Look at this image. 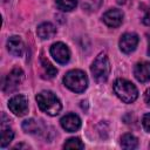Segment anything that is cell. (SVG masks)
Wrapping results in <instances>:
<instances>
[{"label":"cell","mask_w":150,"mask_h":150,"mask_svg":"<svg viewBox=\"0 0 150 150\" xmlns=\"http://www.w3.org/2000/svg\"><path fill=\"white\" fill-rule=\"evenodd\" d=\"M36 102L39 108L49 116H56L62 109L60 100L56 97L55 94L49 90H43L39 93L36 95Z\"/></svg>","instance_id":"obj_1"},{"label":"cell","mask_w":150,"mask_h":150,"mask_svg":"<svg viewBox=\"0 0 150 150\" xmlns=\"http://www.w3.org/2000/svg\"><path fill=\"white\" fill-rule=\"evenodd\" d=\"M112 88L117 97L124 103H132L138 97V90L136 86L125 79H117L114 82Z\"/></svg>","instance_id":"obj_2"},{"label":"cell","mask_w":150,"mask_h":150,"mask_svg":"<svg viewBox=\"0 0 150 150\" xmlns=\"http://www.w3.org/2000/svg\"><path fill=\"white\" fill-rule=\"evenodd\" d=\"M63 83L74 93H83L88 87V77L84 71L73 69L63 76Z\"/></svg>","instance_id":"obj_3"},{"label":"cell","mask_w":150,"mask_h":150,"mask_svg":"<svg viewBox=\"0 0 150 150\" xmlns=\"http://www.w3.org/2000/svg\"><path fill=\"white\" fill-rule=\"evenodd\" d=\"M90 70H91L94 79L97 82L103 83L108 80L109 74H110V62L105 53H100L96 56V59L94 60L90 67Z\"/></svg>","instance_id":"obj_4"},{"label":"cell","mask_w":150,"mask_h":150,"mask_svg":"<svg viewBox=\"0 0 150 150\" xmlns=\"http://www.w3.org/2000/svg\"><path fill=\"white\" fill-rule=\"evenodd\" d=\"M25 79V73L21 68L19 67H15L13 68L8 75L6 76L5 79V82H4V86H2V90L4 93H11V91H14L23 81Z\"/></svg>","instance_id":"obj_5"},{"label":"cell","mask_w":150,"mask_h":150,"mask_svg":"<svg viewBox=\"0 0 150 150\" xmlns=\"http://www.w3.org/2000/svg\"><path fill=\"white\" fill-rule=\"evenodd\" d=\"M8 108L16 116H19V117L25 116L27 114V111H28V102H27V98L23 95H15V96H13L9 100Z\"/></svg>","instance_id":"obj_6"},{"label":"cell","mask_w":150,"mask_h":150,"mask_svg":"<svg viewBox=\"0 0 150 150\" xmlns=\"http://www.w3.org/2000/svg\"><path fill=\"white\" fill-rule=\"evenodd\" d=\"M50 54L56 62L60 64H66L70 59L69 48L63 42H56L50 47Z\"/></svg>","instance_id":"obj_7"},{"label":"cell","mask_w":150,"mask_h":150,"mask_svg":"<svg viewBox=\"0 0 150 150\" xmlns=\"http://www.w3.org/2000/svg\"><path fill=\"white\" fill-rule=\"evenodd\" d=\"M138 43V35L135 33H124L120 39V49L125 53L130 54L132 53Z\"/></svg>","instance_id":"obj_8"},{"label":"cell","mask_w":150,"mask_h":150,"mask_svg":"<svg viewBox=\"0 0 150 150\" xmlns=\"http://www.w3.org/2000/svg\"><path fill=\"white\" fill-rule=\"evenodd\" d=\"M102 20L108 27L116 28L123 22V13H122V11H120L117 8H112V9L107 11L103 14Z\"/></svg>","instance_id":"obj_9"},{"label":"cell","mask_w":150,"mask_h":150,"mask_svg":"<svg viewBox=\"0 0 150 150\" xmlns=\"http://www.w3.org/2000/svg\"><path fill=\"white\" fill-rule=\"evenodd\" d=\"M60 123H61V127L66 131H69V132H74L76 130H79L80 127H81V120H80V117L76 114H73V112L64 115L61 118Z\"/></svg>","instance_id":"obj_10"},{"label":"cell","mask_w":150,"mask_h":150,"mask_svg":"<svg viewBox=\"0 0 150 150\" xmlns=\"http://www.w3.org/2000/svg\"><path fill=\"white\" fill-rule=\"evenodd\" d=\"M7 49L8 52L14 55V56H21L25 50V45L23 41L21 40L20 36L13 35L7 40Z\"/></svg>","instance_id":"obj_11"},{"label":"cell","mask_w":150,"mask_h":150,"mask_svg":"<svg viewBox=\"0 0 150 150\" xmlns=\"http://www.w3.org/2000/svg\"><path fill=\"white\" fill-rule=\"evenodd\" d=\"M134 75L139 82H148L150 80V62L143 61L136 63L134 68Z\"/></svg>","instance_id":"obj_12"},{"label":"cell","mask_w":150,"mask_h":150,"mask_svg":"<svg viewBox=\"0 0 150 150\" xmlns=\"http://www.w3.org/2000/svg\"><path fill=\"white\" fill-rule=\"evenodd\" d=\"M36 34L40 39L42 40H47V39H52L55 34H56V28L53 23L50 22H42L41 25L38 26L36 29Z\"/></svg>","instance_id":"obj_13"},{"label":"cell","mask_w":150,"mask_h":150,"mask_svg":"<svg viewBox=\"0 0 150 150\" xmlns=\"http://www.w3.org/2000/svg\"><path fill=\"white\" fill-rule=\"evenodd\" d=\"M40 61H41V67H42V71H43L45 77L46 79H53L57 74V69L43 56H41Z\"/></svg>","instance_id":"obj_14"},{"label":"cell","mask_w":150,"mask_h":150,"mask_svg":"<svg viewBox=\"0 0 150 150\" xmlns=\"http://www.w3.org/2000/svg\"><path fill=\"white\" fill-rule=\"evenodd\" d=\"M121 145L124 149H136L138 146V139L132 134H124L121 137Z\"/></svg>","instance_id":"obj_15"},{"label":"cell","mask_w":150,"mask_h":150,"mask_svg":"<svg viewBox=\"0 0 150 150\" xmlns=\"http://www.w3.org/2000/svg\"><path fill=\"white\" fill-rule=\"evenodd\" d=\"M13 137H14V132L12 131V129L9 127H6L5 124H1V142H0L1 148H6L12 142Z\"/></svg>","instance_id":"obj_16"},{"label":"cell","mask_w":150,"mask_h":150,"mask_svg":"<svg viewBox=\"0 0 150 150\" xmlns=\"http://www.w3.org/2000/svg\"><path fill=\"white\" fill-rule=\"evenodd\" d=\"M77 5V0H56V6L63 12L73 11Z\"/></svg>","instance_id":"obj_17"},{"label":"cell","mask_w":150,"mask_h":150,"mask_svg":"<svg viewBox=\"0 0 150 150\" xmlns=\"http://www.w3.org/2000/svg\"><path fill=\"white\" fill-rule=\"evenodd\" d=\"M22 129L26 132H28V134H36V132H39V125H38V123L33 118L26 120L22 123Z\"/></svg>","instance_id":"obj_18"},{"label":"cell","mask_w":150,"mask_h":150,"mask_svg":"<svg viewBox=\"0 0 150 150\" xmlns=\"http://www.w3.org/2000/svg\"><path fill=\"white\" fill-rule=\"evenodd\" d=\"M63 148L64 149H84V144L81 142L80 138L71 137L66 141V143L63 144Z\"/></svg>","instance_id":"obj_19"},{"label":"cell","mask_w":150,"mask_h":150,"mask_svg":"<svg viewBox=\"0 0 150 150\" xmlns=\"http://www.w3.org/2000/svg\"><path fill=\"white\" fill-rule=\"evenodd\" d=\"M142 124H143L144 129H145L148 132H150V112H149V114H145V115L143 116V118H142Z\"/></svg>","instance_id":"obj_20"},{"label":"cell","mask_w":150,"mask_h":150,"mask_svg":"<svg viewBox=\"0 0 150 150\" xmlns=\"http://www.w3.org/2000/svg\"><path fill=\"white\" fill-rule=\"evenodd\" d=\"M143 23L146 26H150V9H148L143 16Z\"/></svg>","instance_id":"obj_21"},{"label":"cell","mask_w":150,"mask_h":150,"mask_svg":"<svg viewBox=\"0 0 150 150\" xmlns=\"http://www.w3.org/2000/svg\"><path fill=\"white\" fill-rule=\"evenodd\" d=\"M144 102H145L148 105H150V88L146 89L145 93H144Z\"/></svg>","instance_id":"obj_22"},{"label":"cell","mask_w":150,"mask_h":150,"mask_svg":"<svg viewBox=\"0 0 150 150\" xmlns=\"http://www.w3.org/2000/svg\"><path fill=\"white\" fill-rule=\"evenodd\" d=\"M130 1H132V0H117V4H120V5H127Z\"/></svg>","instance_id":"obj_23"},{"label":"cell","mask_w":150,"mask_h":150,"mask_svg":"<svg viewBox=\"0 0 150 150\" xmlns=\"http://www.w3.org/2000/svg\"><path fill=\"white\" fill-rule=\"evenodd\" d=\"M18 148H28V146L27 145H23V144H18V145L14 146V149H18Z\"/></svg>","instance_id":"obj_24"},{"label":"cell","mask_w":150,"mask_h":150,"mask_svg":"<svg viewBox=\"0 0 150 150\" xmlns=\"http://www.w3.org/2000/svg\"><path fill=\"white\" fill-rule=\"evenodd\" d=\"M148 54L150 55V36L148 38Z\"/></svg>","instance_id":"obj_25"},{"label":"cell","mask_w":150,"mask_h":150,"mask_svg":"<svg viewBox=\"0 0 150 150\" xmlns=\"http://www.w3.org/2000/svg\"><path fill=\"white\" fill-rule=\"evenodd\" d=\"M149 148H150V145H149Z\"/></svg>","instance_id":"obj_26"}]
</instances>
